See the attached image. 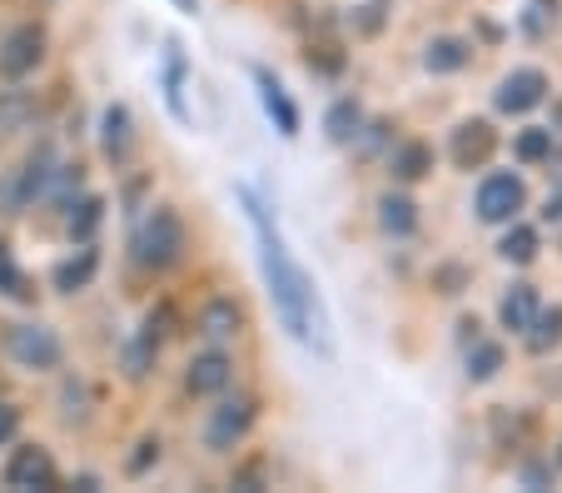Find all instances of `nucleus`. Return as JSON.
Returning a JSON list of instances; mask_svg holds the SVG:
<instances>
[{
	"instance_id": "nucleus-24",
	"label": "nucleus",
	"mask_w": 562,
	"mask_h": 493,
	"mask_svg": "<svg viewBox=\"0 0 562 493\" xmlns=\"http://www.w3.org/2000/svg\"><path fill=\"white\" fill-rule=\"evenodd\" d=\"M498 249H503V259H513V265H528V259L538 255V235H532L528 225H513Z\"/></svg>"
},
{
	"instance_id": "nucleus-34",
	"label": "nucleus",
	"mask_w": 562,
	"mask_h": 493,
	"mask_svg": "<svg viewBox=\"0 0 562 493\" xmlns=\"http://www.w3.org/2000/svg\"><path fill=\"white\" fill-rule=\"evenodd\" d=\"M175 5H180V11H190V15L200 11V0H175Z\"/></svg>"
},
{
	"instance_id": "nucleus-23",
	"label": "nucleus",
	"mask_w": 562,
	"mask_h": 493,
	"mask_svg": "<svg viewBox=\"0 0 562 493\" xmlns=\"http://www.w3.org/2000/svg\"><path fill=\"white\" fill-rule=\"evenodd\" d=\"M503 369V349L498 344H473V349H468V379H477V384H483V379H493Z\"/></svg>"
},
{
	"instance_id": "nucleus-28",
	"label": "nucleus",
	"mask_w": 562,
	"mask_h": 493,
	"mask_svg": "<svg viewBox=\"0 0 562 493\" xmlns=\"http://www.w3.org/2000/svg\"><path fill=\"white\" fill-rule=\"evenodd\" d=\"M100 210H105V204H100V200H86V204H80V215H75V220H70V235L90 239V229H95V225H100Z\"/></svg>"
},
{
	"instance_id": "nucleus-26",
	"label": "nucleus",
	"mask_w": 562,
	"mask_h": 493,
	"mask_svg": "<svg viewBox=\"0 0 562 493\" xmlns=\"http://www.w3.org/2000/svg\"><path fill=\"white\" fill-rule=\"evenodd\" d=\"M383 15H389V0H369V5H359V11H353V31H359V35H379L383 31Z\"/></svg>"
},
{
	"instance_id": "nucleus-5",
	"label": "nucleus",
	"mask_w": 562,
	"mask_h": 493,
	"mask_svg": "<svg viewBox=\"0 0 562 493\" xmlns=\"http://www.w3.org/2000/svg\"><path fill=\"white\" fill-rule=\"evenodd\" d=\"M249 424H255V399H229V404L214 408V418L204 424V444H210L214 453H229L234 444L249 434Z\"/></svg>"
},
{
	"instance_id": "nucleus-16",
	"label": "nucleus",
	"mask_w": 562,
	"mask_h": 493,
	"mask_svg": "<svg viewBox=\"0 0 562 493\" xmlns=\"http://www.w3.org/2000/svg\"><path fill=\"white\" fill-rule=\"evenodd\" d=\"M379 225L389 229V235H414V225H418L414 200H404V194H383L379 200Z\"/></svg>"
},
{
	"instance_id": "nucleus-8",
	"label": "nucleus",
	"mask_w": 562,
	"mask_h": 493,
	"mask_svg": "<svg viewBox=\"0 0 562 493\" xmlns=\"http://www.w3.org/2000/svg\"><path fill=\"white\" fill-rule=\"evenodd\" d=\"M542 96H548L542 70H513V76L498 86V110H508V115H528L532 105H542Z\"/></svg>"
},
{
	"instance_id": "nucleus-22",
	"label": "nucleus",
	"mask_w": 562,
	"mask_h": 493,
	"mask_svg": "<svg viewBox=\"0 0 562 493\" xmlns=\"http://www.w3.org/2000/svg\"><path fill=\"white\" fill-rule=\"evenodd\" d=\"M130 150V110L125 105H110L105 110V155L120 160Z\"/></svg>"
},
{
	"instance_id": "nucleus-13",
	"label": "nucleus",
	"mask_w": 562,
	"mask_h": 493,
	"mask_svg": "<svg viewBox=\"0 0 562 493\" xmlns=\"http://www.w3.org/2000/svg\"><path fill=\"white\" fill-rule=\"evenodd\" d=\"M165 100H170L175 120H190V105H184V55H180V41H170V51H165Z\"/></svg>"
},
{
	"instance_id": "nucleus-4",
	"label": "nucleus",
	"mask_w": 562,
	"mask_h": 493,
	"mask_svg": "<svg viewBox=\"0 0 562 493\" xmlns=\"http://www.w3.org/2000/svg\"><path fill=\"white\" fill-rule=\"evenodd\" d=\"M522 180L518 175H488V180L477 184V220H488V225H508L513 215L522 210Z\"/></svg>"
},
{
	"instance_id": "nucleus-29",
	"label": "nucleus",
	"mask_w": 562,
	"mask_h": 493,
	"mask_svg": "<svg viewBox=\"0 0 562 493\" xmlns=\"http://www.w3.org/2000/svg\"><path fill=\"white\" fill-rule=\"evenodd\" d=\"M15 429H21V408L0 404V444H11V439H15Z\"/></svg>"
},
{
	"instance_id": "nucleus-17",
	"label": "nucleus",
	"mask_w": 562,
	"mask_h": 493,
	"mask_svg": "<svg viewBox=\"0 0 562 493\" xmlns=\"http://www.w3.org/2000/svg\"><path fill=\"white\" fill-rule=\"evenodd\" d=\"M522 334H528V349H532V355H548L552 344H562V310H538Z\"/></svg>"
},
{
	"instance_id": "nucleus-35",
	"label": "nucleus",
	"mask_w": 562,
	"mask_h": 493,
	"mask_svg": "<svg viewBox=\"0 0 562 493\" xmlns=\"http://www.w3.org/2000/svg\"><path fill=\"white\" fill-rule=\"evenodd\" d=\"M558 459H562V453H558Z\"/></svg>"
},
{
	"instance_id": "nucleus-15",
	"label": "nucleus",
	"mask_w": 562,
	"mask_h": 493,
	"mask_svg": "<svg viewBox=\"0 0 562 493\" xmlns=\"http://www.w3.org/2000/svg\"><path fill=\"white\" fill-rule=\"evenodd\" d=\"M393 175L398 180H424L428 170H434V155H428V145H418V139H408V145H398V150L389 155Z\"/></svg>"
},
{
	"instance_id": "nucleus-10",
	"label": "nucleus",
	"mask_w": 562,
	"mask_h": 493,
	"mask_svg": "<svg viewBox=\"0 0 562 493\" xmlns=\"http://www.w3.org/2000/svg\"><path fill=\"white\" fill-rule=\"evenodd\" d=\"M255 80H259V100H265L269 120L279 125V135L294 139V135H299V110H294V100L284 96V86H279V80L269 76V70H255Z\"/></svg>"
},
{
	"instance_id": "nucleus-25",
	"label": "nucleus",
	"mask_w": 562,
	"mask_h": 493,
	"mask_svg": "<svg viewBox=\"0 0 562 493\" xmlns=\"http://www.w3.org/2000/svg\"><path fill=\"white\" fill-rule=\"evenodd\" d=\"M513 150H518V160H522V165L548 160V155H552V130H522Z\"/></svg>"
},
{
	"instance_id": "nucleus-7",
	"label": "nucleus",
	"mask_w": 562,
	"mask_h": 493,
	"mask_svg": "<svg viewBox=\"0 0 562 493\" xmlns=\"http://www.w3.org/2000/svg\"><path fill=\"white\" fill-rule=\"evenodd\" d=\"M498 150V135H493L488 120H463L453 130V165L458 170H477V165H488V155Z\"/></svg>"
},
{
	"instance_id": "nucleus-30",
	"label": "nucleus",
	"mask_w": 562,
	"mask_h": 493,
	"mask_svg": "<svg viewBox=\"0 0 562 493\" xmlns=\"http://www.w3.org/2000/svg\"><path fill=\"white\" fill-rule=\"evenodd\" d=\"M155 459H159V444H155V439H145V444H139V453L130 459V473H145Z\"/></svg>"
},
{
	"instance_id": "nucleus-21",
	"label": "nucleus",
	"mask_w": 562,
	"mask_h": 493,
	"mask_svg": "<svg viewBox=\"0 0 562 493\" xmlns=\"http://www.w3.org/2000/svg\"><path fill=\"white\" fill-rule=\"evenodd\" d=\"M95 249H80V259H70V265H60L55 269V290H65V294H75V290H86L90 284V274H95Z\"/></svg>"
},
{
	"instance_id": "nucleus-20",
	"label": "nucleus",
	"mask_w": 562,
	"mask_h": 493,
	"mask_svg": "<svg viewBox=\"0 0 562 493\" xmlns=\"http://www.w3.org/2000/svg\"><path fill=\"white\" fill-rule=\"evenodd\" d=\"M0 294L5 300H15V304H31L35 300V290H31V279L15 269V259H11V245H0Z\"/></svg>"
},
{
	"instance_id": "nucleus-19",
	"label": "nucleus",
	"mask_w": 562,
	"mask_h": 493,
	"mask_svg": "<svg viewBox=\"0 0 562 493\" xmlns=\"http://www.w3.org/2000/svg\"><path fill=\"white\" fill-rule=\"evenodd\" d=\"M424 65L434 70V76H453V70H463L468 65V45L463 41H434L424 55Z\"/></svg>"
},
{
	"instance_id": "nucleus-27",
	"label": "nucleus",
	"mask_w": 562,
	"mask_h": 493,
	"mask_svg": "<svg viewBox=\"0 0 562 493\" xmlns=\"http://www.w3.org/2000/svg\"><path fill=\"white\" fill-rule=\"evenodd\" d=\"M548 21H558V0H532L528 15H522V31L542 35V31H548Z\"/></svg>"
},
{
	"instance_id": "nucleus-9",
	"label": "nucleus",
	"mask_w": 562,
	"mask_h": 493,
	"mask_svg": "<svg viewBox=\"0 0 562 493\" xmlns=\"http://www.w3.org/2000/svg\"><path fill=\"white\" fill-rule=\"evenodd\" d=\"M5 483L11 489H55V463L45 449H15V459L5 463Z\"/></svg>"
},
{
	"instance_id": "nucleus-14",
	"label": "nucleus",
	"mask_w": 562,
	"mask_h": 493,
	"mask_svg": "<svg viewBox=\"0 0 562 493\" xmlns=\"http://www.w3.org/2000/svg\"><path fill=\"white\" fill-rule=\"evenodd\" d=\"M239 324H245V314H239L234 300H214V304H204V314H200V329L210 334V339H229V334H239Z\"/></svg>"
},
{
	"instance_id": "nucleus-12",
	"label": "nucleus",
	"mask_w": 562,
	"mask_h": 493,
	"mask_svg": "<svg viewBox=\"0 0 562 493\" xmlns=\"http://www.w3.org/2000/svg\"><path fill=\"white\" fill-rule=\"evenodd\" d=\"M503 329H528L532 324V314H538V290H532V284H513L508 294H503Z\"/></svg>"
},
{
	"instance_id": "nucleus-3",
	"label": "nucleus",
	"mask_w": 562,
	"mask_h": 493,
	"mask_svg": "<svg viewBox=\"0 0 562 493\" xmlns=\"http://www.w3.org/2000/svg\"><path fill=\"white\" fill-rule=\"evenodd\" d=\"M5 349H11V359L21 369H55L60 365V339H55L45 324H11Z\"/></svg>"
},
{
	"instance_id": "nucleus-32",
	"label": "nucleus",
	"mask_w": 562,
	"mask_h": 493,
	"mask_svg": "<svg viewBox=\"0 0 562 493\" xmlns=\"http://www.w3.org/2000/svg\"><path fill=\"white\" fill-rule=\"evenodd\" d=\"M522 479H528V483H532V489H542V483H548V473H542V469H538V463H528V469H522Z\"/></svg>"
},
{
	"instance_id": "nucleus-18",
	"label": "nucleus",
	"mask_w": 562,
	"mask_h": 493,
	"mask_svg": "<svg viewBox=\"0 0 562 493\" xmlns=\"http://www.w3.org/2000/svg\"><path fill=\"white\" fill-rule=\"evenodd\" d=\"M359 125H363V115H359L353 100H339V105L329 110V120H324V130H329L334 145H353V139H359Z\"/></svg>"
},
{
	"instance_id": "nucleus-11",
	"label": "nucleus",
	"mask_w": 562,
	"mask_h": 493,
	"mask_svg": "<svg viewBox=\"0 0 562 493\" xmlns=\"http://www.w3.org/2000/svg\"><path fill=\"white\" fill-rule=\"evenodd\" d=\"M229 379H234V365L224 355H200L190 365V374H184V384H190V394H220V389H229Z\"/></svg>"
},
{
	"instance_id": "nucleus-6",
	"label": "nucleus",
	"mask_w": 562,
	"mask_h": 493,
	"mask_svg": "<svg viewBox=\"0 0 562 493\" xmlns=\"http://www.w3.org/2000/svg\"><path fill=\"white\" fill-rule=\"evenodd\" d=\"M41 55H45V31L41 25H21V31H11L5 45H0V76L5 80L31 76L35 65H41Z\"/></svg>"
},
{
	"instance_id": "nucleus-1",
	"label": "nucleus",
	"mask_w": 562,
	"mask_h": 493,
	"mask_svg": "<svg viewBox=\"0 0 562 493\" xmlns=\"http://www.w3.org/2000/svg\"><path fill=\"white\" fill-rule=\"evenodd\" d=\"M239 200H245L249 220H255L259 265H265V284H269V294H274V310H279V320H284V329L294 334L299 344H318V349L329 355L324 310H318V294H314V284H308V274L289 259V245H284V235H279V225L269 220L265 200H259L255 190H239Z\"/></svg>"
},
{
	"instance_id": "nucleus-2",
	"label": "nucleus",
	"mask_w": 562,
	"mask_h": 493,
	"mask_svg": "<svg viewBox=\"0 0 562 493\" xmlns=\"http://www.w3.org/2000/svg\"><path fill=\"white\" fill-rule=\"evenodd\" d=\"M184 249V225L170 204H155L145 215V225L135 229V259L145 269H170Z\"/></svg>"
},
{
	"instance_id": "nucleus-31",
	"label": "nucleus",
	"mask_w": 562,
	"mask_h": 493,
	"mask_svg": "<svg viewBox=\"0 0 562 493\" xmlns=\"http://www.w3.org/2000/svg\"><path fill=\"white\" fill-rule=\"evenodd\" d=\"M31 100H5V105H0V125H15V120L21 115H31Z\"/></svg>"
},
{
	"instance_id": "nucleus-33",
	"label": "nucleus",
	"mask_w": 562,
	"mask_h": 493,
	"mask_svg": "<svg viewBox=\"0 0 562 493\" xmlns=\"http://www.w3.org/2000/svg\"><path fill=\"white\" fill-rule=\"evenodd\" d=\"M548 220H562V190L558 194H548V210H542Z\"/></svg>"
}]
</instances>
